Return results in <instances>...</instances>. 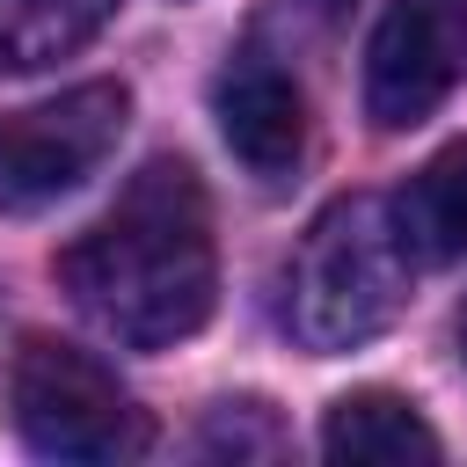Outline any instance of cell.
Wrapping results in <instances>:
<instances>
[{
  "label": "cell",
  "mask_w": 467,
  "mask_h": 467,
  "mask_svg": "<svg viewBox=\"0 0 467 467\" xmlns=\"http://www.w3.org/2000/svg\"><path fill=\"white\" fill-rule=\"evenodd\" d=\"M66 299L124 350H168L212 321L219 299V248L212 204L190 161H146L117 204L58 248Z\"/></svg>",
  "instance_id": "1"
},
{
  "label": "cell",
  "mask_w": 467,
  "mask_h": 467,
  "mask_svg": "<svg viewBox=\"0 0 467 467\" xmlns=\"http://www.w3.org/2000/svg\"><path fill=\"white\" fill-rule=\"evenodd\" d=\"M409 248L387 219V197H336L292 248L285 270V328L306 350H358L387 336L409 306Z\"/></svg>",
  "instance_id": "2"
},
{
  "label": "cell",
  "mask_w": 467,
  "mask_h": 467,
  "mask_svg": "<svg viewBox=\"0 0 467 467\" xmlns=\"http://www.w3.org/2000/svg\"><path fill=\"white\" fill-rule=\"evenodd\" d=\"M7 409L15 431L36 460H80V467H109V460H139L153 445L146 409L117 387V372L58 336H29L7 365Z\"/></svg>",
  "instance_id": "3"
},
{
  "label": "cell",
  "mask_w": 467,
  "mask_h": 467,
  "mask_svg": "<svg viewBox=\"0 0 467 467\" xmlns=\"http://www.w3.org/2000/svg\"><path fill=\"white\" fill-rule=\"evenodd\" d=\"M131 95L117 80H80L51 102L0 117V212H44L80 190L124 139Z\"/></svg>",
  "instance_id": "4"
},
{
  "label": "cell",
  "mask_w": 467,
  "mask_h": 467,
  "mask_svg": "<svg viewBox=\"0 0 467 467\" xmlns=\"http://www.w3.org/2000/svg\"><path fill=\"white\" fill-rule=\"evenodd\" d=\"M467 80V0H394L365 44V117L409 131Z\"/></svg>",
  "instance_id": "5"
},
{
  "label": "cell",
  "mask_w": 467,
  "mask_h": 467,
  "mask_svg": "<svg viewBox=\"0 0 467 467\" xmlns=\"http://www.w3.org/2000/svg\"><path fill=\"white\" fill-rule=\"evenodd\" d=\"M212 117H219L226 153L255 182H292L299 175V161H306V95L277 58L234 51L212 80Z\"/></svg>",
  "instance_id": "6"
},
{
  "label": "cell",
  "mask_w": 467,
  "mask_h": 467,
  "mask_svg": "<svg viewBox=\"0 0 467 467\" xmlns=\"http://www.w3.org/2000/svg\"><path fill=\"white\" fill-rule=\"evenodd\" d=\"M387 219L409 248L416 270H438V263H460L467 255V139L438 146L394 197H387Z\"/></svg>",
  "instance_id": "7"
},
{
  "label": "cell",
  "mask_w": 467,
  "mask_h": 467,
  "mask_svg": "<svg viewBox=\"0 0 467 467\" xmlns=\"http://www.w3.org/2000/svg\"><path fill=\"white\" fill-rule=\"evenodd\" d=\"M321 452L328 460H379V467H409V460H438V431L416 416L409 394L387 387H358L343 401H328L321 416Z\"/></svg>",
  "instance_id": "8"
},
{
  "label": "cell",
  "mask_w": 467,
  "mask_h": 467,
  "mask_svg": "<svg viewBox=\"0 0 467 467\" xmlns=\"http://www.w3.org/2000/svg\"><path fill=\"white\" fill-rule=\"evenodd\" d=\"M117 0H0V73H36L66 51H80Z\"/></svg>",
  "instance_id": "9"
},
{
  "label": "cell",
  "mask_w": 467,
  "mask_h": 467,
  "mask_svg": "<svg viewBox=\"0 0 467 467\" xmlns=\"http://www.w3.org/2000/svg\"><path fill=\"white\" fill-rule=\"evenodd\" d=\"M285 445L292 438H285V423H277L270 401H219L204 416V431H197L204 460H277Z\"/></svg>",
  "instance_id": "10"
},
{
  "label": "cell",
  "mask_w": 467,
  "mask_h": 467,
  "mask_svg": "<svg viewBox=\"0 0 467 467\" xmlns=\"http://www.w3.org/2000/svg\"><path fill=\"white\" fill-rule=\"evenodd\" d=\"M306 7H314V15H350L358 0H306Z\"/></svg>",
  "instance_id": "11"
},
{
  "label": "cell",
  "mask_w": 467,
  "mask_h": 467,
  "mask_svg": "<svg viewBox=\"0 0 467 467\" xmlns=\"http://www.w3.org/2000/svg\"><path fill=\"white\" fill-rule=\"evenodd\" d=\"M452 336H460V358H467V306H460V321H452Z\"/></svg>",
  "instance_id": "12"
}]
</instances>
